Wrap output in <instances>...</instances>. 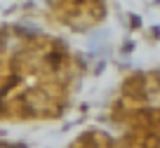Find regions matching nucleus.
I'll return each mask as SVG.
<instances>
[{"instance_id":"nucleus-6","label":"nucleus","mask_w":160,"mask_h":148,"mask_svg":"<svg viewBox=\"0 0 160 148\" xmlns=\"http://www.w3.org/2000/svg\"><path fill=\"white\" fill-rule=\"evenodd\" d=\"M151 35H153V40H158V26H151Z\"/></svg>"},{"instance_id":"nucleus-5","label":"nucleus","mask_w":160,"mask_h":148,"mask_svg":"<svg viewBox=\"0 0 160 148\" xmlns=\"http://www.w3.org/2000/svg\"><path fill=\"white\" fill-rule=\"evenodd\" d=\"M104 68H106V61H104V59H101V61H99V64H97V68H94V73H97V75H99V73H101V71H104Z\"/></svg>"},{"instance_id":"nucleus-1","label":"nucleus","mask_w":160,"mask_h":148,"mask_svg":"<svg viewBox=\"0 0 160 148\" xmlns=\"http://www.w3.org/2000/svg\"><path fill=\"white\" fill-rule=\"evenodd\" d=\"M66 61V57L61 54V52H57V49H50L47 52V64H52V66H61Z\"/></svg>"},{"instance_id":"nucleus-3","label":"nucleus","mask_w":160,"mask_h":148,"mask_svg":"<svg viewBox=\"0 0 160 148\" xmlns=\"http://www.w3.org/2000/svg\"><path fill=\"white\" fill-rule=\"evenodd\" d=\"M127 19H130V28H141V26H144V21H141V17L139 14H127Z\"/></svg>"},{"instance_id":"nucleus-4","label":"nucleus","mask_w":160,"mask_h":148,"mask_svg":"<svg viewBox=\"0 0 160 148\" xmlns=\"http://www.w3.org/2000/svg\"><path fill=\"white\" fill-rule=\"evenodd\" d=\"M0 148H28L26 143H10V141H0Z\"/></svg>"},{"instance_id":"nucleus-2","label":"nucleus","mask_w":160,"mask_h":148,"mask_svg":"<svg viewBox=\"0 0 160 148\" xmlns=\"http://www.w3.org/2000/svg\"><path fill=\"white\" fill-rule=\"evenodd\" d=\"M134 47H137V45H134V40H130V38H127V40H122V45H120V52H122V57H132Z\"/></svg>"}]
</instances>
